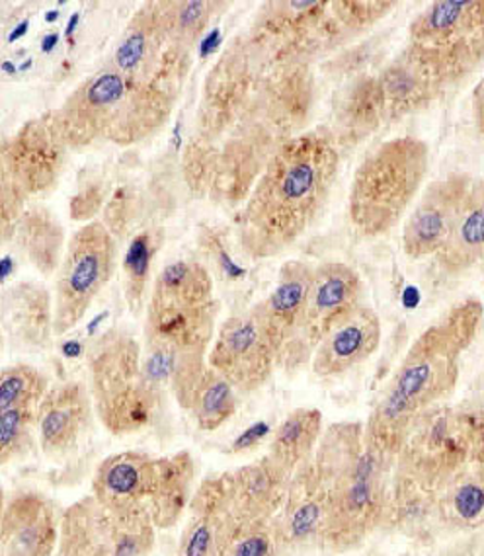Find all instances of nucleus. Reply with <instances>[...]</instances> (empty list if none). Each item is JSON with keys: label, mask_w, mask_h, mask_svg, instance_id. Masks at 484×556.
I'll use <instances>...</instances> for the list:
<instances>
[{"label": "nucleus", "mask_w": 484, "mask_h": 556, "mask_svg": "<svg viewBox=\"0 0 484 556\" xmlns=\"http://www.w3.org/2000/svg\"><path fill=\"white\" fill-rule=\"evenodd\" d=\"M58 34H49L48 38L43 39V51H51L58 46Z\"/></svg>", "instance_id": "58836bf2"}, {"label": "nucleus", "mask_w": 484, "mask_h": 556, "mask_svg": "<svg viewBox=\"0 0 484 556\" xmlns=\"http://www.w3.org/2000/svg\"><path fill=\"white\" fill-rule=\"evenodd\" d=\"M26 29H28V22H24V24H20L18 29H14L12 34H10V41H14V39H18L20 36H24L26 34Z\"/></svg>", "instance_id": "ea45409f"}, {"label": "nucleus", "mask_w": 484, "mask_h": 556, "mask_svg": "<svg viewBox=\"0 0 484 556\" xmlns=\"http://www.w3.org/2000/svg\"><path fill=\"white\" fill-rule=\"evenodd\" d=\"M430 147L415 135L378 144L359 163L348 195L352 227L366 239H378L407 217L424 190Z\"/></svg>", "instance_id": "20e7f679"}, {"label": "nucleus", "mask_w": 484, "mask_h": 556, "mask_svg": "<svg viewBox=\"0 0 484 556\" xmlns=\"http://www.w3.org/2000/svg\"><path fill=\"white\" fill-rule=\"evenodd\" d=\"M234 391L233 384L207 365L182 408L192 414L202 432H215L224 428L237 413Z\"/></svg>", "instance_id": "c85d7f7f"}, {"label": "nucleus", "mask_w": 484, "mask_h": 556, "mask_svg": "<svg viewBox=\"0 0 484 556\" xmlns=\"http://www.w3.org/2000/svg\"><path fill=\"white\" fill-rule=\"evenodd\" d=\"M116 556H147L155 545L156 526L151 518H110Z\"/></svg>", "instance_id": "f704fd0d"}, {"label": "nucleus", "mask_w": 484, "mask_h": 556, "mask_svg": "<svg viewBox=\"0 0 484 556\" xmlns=\"http://www.w3.org/2000/svg\"><path fill=\"white\" fill-rule=\"evenodd\" d=\"M270 433V426L268 424L258 422L251 426L249 430L237 438V442H233L234 453H242V451L254 450L258 443Z\"/></svg>", "instance_id": "e433bc0d"}, {"label": "nucleus", "mask_w": 484, "mask_h": 556, "mask_svg": "<svg viewBox=\"0 0 484 556\" xmlns=\"http://www.w3.org/2000/svg\"><path fill=\"white\" fill-rule=\"evenodd\" d=\"M2 320L20 340L31 345L48 344L49 334H55V305L48 289L36 281L14 283L2 293Z\"/></svg>", "instance_id": "393cba45"}, {"label": "nucleus", "mask_w": 484, "mask_h": 556, "mask_svg": "<svg viewBox=\"0 0 484 556\" xmlns=\"http://www.w3.org/2000/svg\"><path fill=\"white\" fill-rule=\"evenodd\" d=\"M271 547L270 519L244 518L229 506L217 556H271Z\"/></svg>", "instance_id": "7c9ffc66"}, {"label": "nucleus", "mask_w": 484, "mask_h": 556, "mask_svg": "<svg viewBox=\"0 0 484 556\" xmlns=\"http://www.w3.org/2000/svg\"><path fill=\"white\" fill-rule=\"evenodd\" d=\"M219 303L204 264L176 260L156 274L145 308V371L184 406L207 367Z\"/></svg>", "instance_id": "f03ea898"}, {"label": "nucleus", "mask_w": 484, "mask_h": 556, "mask_svg": "<svg viewBox=\"0 0 484 556\" xmlns=\"http://www.w3.org/2000/svg\"><path fill=\"white\" fill-rule=\"evenodd\" d=\"M389 122L385 97L378 75H358L334 98V125L330 137L340 147H354Z\"/></svg>", "instance_id": "6ab92c4d"}, {"label": "nucleus", "mask_w": 484, "mask_h": 556, "mask_svg": "<svg viewBox=\"0 0 484 556\" xmlns=\"http://www.w3.org/2000/svg\"><path fill=\"white\" fill-rule=\"evenodd\" d=\"M77 22L78 14H73V18H71V22H68L67 36H71V34L75 31V28H77Z\"/></svg>", "instance_id": "a19ab883"}, {"label": "nucleus", "mask_w": 484, "mask_h": 556, "mask_svg": "<svg viewBox=\"0 0 484 556\" xmlns=\"http://www.w3.org/2000/svg\"><path fill=\"white\" fill-rule=\"evenodd\" d=\"M166 22L178 46L194 48L195 41L204 36L205 29L215 16V12L225 4L209 0H190V2H163Z\"/></svg>", "instance_id": "473e14b6"}, {"label": "nucleus", "mask_w": 484, "mask_h": 556, "mask_svg": "<svg viewBox=\"0 0 484 556\" xmlns=\"http://www.w3.org/2000/svg\"><path fill=\"white\" fill-rule=\"evenodd\" d=\"M322 435V414L317 408H297L285 416L271 435L270 457L293 472L301 469Z\"/></svg>", "instance_id": "cd10ccee"}, {"label": "nucleus", "mask_w": 484, "mask_h": 556, "mask_svg": "<svg viewBox=\"0 0 484 556\" xmlns=\"http://www.w3.org/2000/svg\"><path fill=\"white\" fill-rule=\"evenodd\" d=\"M381 318L373 308L359 305L340 323L310 357L313 371L319 377H336L368 362L381 344Z\"/></svg>", "instance_id": "a211bd4d"}, {"label": "nucleus", "mask_w": 484, "mask_h": 556, "mask_svg": "<svg viewBox=\"0 0 484 556\" xmlns=\"http://www.w3.org/2000/svg\"><path fill=\"white\" fill-rule=\"evenodd\" d=\"M339 170L340 149L330 134L305 131L281 144L242 207V250L254 260L290 250L327 207Z\"/></svg>", "instance_id": "f257e3e1"}, {"label": "nucleus", "mask_w": 484, "mask_h": 556, "mask_svg": "<svg viewBox=\"0 0 484 556\" xmlns=\"http://www.w3.org/2000/svg\"><path fill=\"white\" fill-rule=\"evenodd\" d=\"M163 230L147 229L137 232L127 244L124 256V298L133 315H139L145 307L147 289L153 279L155 258L163 249Z\"/></svg>", "instance_id": "c756f323"}, {"label": "nucleus", "mask_w": 484, "mask_h": 556, "mask_svg": "<svg viewBox=\"0 0 484 556\" xmlns=\"http://www.w3.org/2000/svg\"><path fill=\"white\" fill-rule=\"evenodd\" d=\"M313 266L301 260H291L281 266L270 295L256 303L264 325L280 352V365L300 340L307 311Z\"/></svg>", "instance_id": "f3484780"}, {"label": "nucleus", "mask_w": 484, "mask_h": 556, "mask_svg": "<svg viewBox=\"0 0 484 556\" xmlns=\"http://www.w3.org/2000/svg\"><path fill=\"white\" fill-rule=\"evenodd\" d=\"M405 51L444 92L461 87L484 65V0H436L408 28Z\"/></svg>", "instance_id": "423d86ee"}, {"label": "nucleus", "mask_w": 484, "mask_h": 556, "mask_svg": "<svg viewBox=\"0 0 484 556\" xmlns=\"http://www.w3.org/2000/svg\"><path fill=\"white\" fill-rule=\"evenodd\" d=\"M117 244L102 223L90 222L73 232L55 281V336L77 327L98 295L114 278Z\"/></svg>", "instance_id": "0eeeda50"}, {"label": "nucleus", "mask_w": 484, "mask_h": 556, "mask_svg": "<svg viewBox=\"0 0 484 556\" xmlns=\"http://www.w3.org/2000/svg\"><path fill=\"white\" fill-rule=\"evenodd\" d=\"M131 80L116 68L102 71L75 88L63 106L49 112L68 149H82L110 135L122 115Z\"/></svg>", "instance_id": "f8f14e48"}, {"label": "nucleus", "mask_w": 484, "mask_h": 556, "mask_svg": "<svg viewBox=\"0 0 484 556\" xmlns=\"http://www.w3.org/2000/svg\"><path fill=\"white\" fill-rule=\"evenodd\" d=\"M207 365L242 393L266 384L276 365H280V352L258 305L225 320L209 348Z\"/></svg>", "instance_id": "1a4fd4ad"}, {"label": "nucleus", "mask_w": 484, "mask_h": 556, "mask_svg": "<svg viewBox=\"0 0 484 556\" xmlns=\"http://www.w3.org/2000/svg\"><path fill=\"white\" fill-rule=\"evenodd\" d=\"M436 262L447 276H463L476 266L484 269V180L475 178Z\"/></svg>", "instance_id": "4be33fe9"}, {"label": "nucleus", "mask_w": 484, "mask_h": 556, "mask_svg": "<svg viewBox=\"0 0 484 556\" xmlns=\"http://www.w3.org/2000/svg\"><path fill=\"white\" fill-rule=\"evenodd\" d=\"M94 401L82 383L49 389L38 408V440L48 455H67L87 438L94 420Z\"/></svg>", "instance_id": "2eb2a0df"}, {"label": "nucleus", "mask_w": 484, "mask_h": 556, "mask_svg": "<svg viewBox=\"0 0 484 556\" xmlns=\"http://www.w3.org/2000/svg\"><path fill=\"white\" fill-rule=\"evenodd\" d=\"M55 556H116L112 519L94 496L63 511Z\"/></svg>", "instance_id": "5701e85b"}, {"label": "nucleus", "mask_w": 484, "mask_h": 556, "mask_svg": "<svg viewBox=\"0 0 484 556\" xmlns=\"http://www.w3.org/2000/svg\"><path fill=\"white\" fill-rule=\"evenodd\" d=\"M397 2L389 0H339L330 2V12L344 29L373 28L378 22L389 16Z\"/></svg>", "instance_id": "c9c22d12"}, {"label": "nucleus", "mask_w": 484, "mask_h": 556, "mask_svg": "<svg viewBox=\"0 0 484 556\" xmlns=\"http://www.w3.org/2000/svg\"><path fill=\"white\" fill-rule=\"evenodd\" d=\"M188 509L190 518L182 529L176 556H217L219 535L229 509L224 477L202 484Z\"/></svg>", "instance_id": "b1692460"}, {"label": "nucleus", "mask_w": 484, "mask_h": 556, "mask_svg": "<svg viewBox=\"0 0 484 556\" xmlns=\"http://www.w3.org/2000/svg\"><path fill=\"white\" fill-rule=\"evenodd\" d=\"M378 80L385 97L389 122L426 112L446 94L436 78L417 59L410 58L405 49L381 68Z\"/></svg>", "instance_id": "412c9836"}, {"label": "nucleus", "mask_w": 484, "mask_h": 556, "mask_svg": "<svg viewBox=\"0 0 484 556\" xmlns=\"http://www.w3.org/2000/svg\"><path fill=\"white\" fill-rule=\"evenodd\" d=\"M14 240L41 276L58 274L65 256V230L46 207H29L22 215Z\"/></svg>", "instance_id": "a878e982"}, {"label": "nucleus", "mask_w": 484, "mask_h": 556, "mask_svg": "<svg viewBox=\"0 0 484 556\" xmlns=\"http://www.w3.org/2000/svg\"><path fill=\"white\" fill-rule=\"evenodd\" d=\"M161 463L139 451H124L98 465L92 496L110 518H151Z\"/></svg>", "instance_id": "4468645a"}, {"label": "nucleus", "mask_w": 484, "mask_h": 556, "mask_svg": "<svg viewBox=\"0 0 484 556\" xmlns=\"http://www.w3.org/2000/svg\"><path fill=\"white\" fill-rule=\"evenodd\" d=\"M290 475L270 455L227 472L224 480L229 506L244 518L271 519L288 496Z\"/></svg>", "instance_id": "aec40b11"}, {"label": "nucleus", "mask_w": 484, "mask_h": 556, "mask_svg": "<svg viewBox=\"0 0 484 556\" xmlns=\"http://www.w3.org/2000/svg\"><path fill=\"white\" fill-rule=\"evenodd\" d=\"M158 470V489L153 504V521L156 529L170 528L182 518L190 502L194 498L192 484L195 479V467L192 455L180 451L170 457H161Z\"/></svg>", "instance_id": "bb28decb"}, {"label": "nucleus", "mask_w": 484, "mask_h": 556, "mask_svg": "<svg viewBox=\"0 0 484 556\" xmlns=\"http://www.w3.org/2000/svg\"><path fill=\"white\" fill-rule=\"evenodd\" d=\"M114 65L117 73L136 85L165 92L180 85L190 67V49L173 39L163 2H147L127 22L114 53Z\"/></svg>", "instance_id": "6e6552de"}, {"label": "nucleus", "mask_w": 484, "mask_h": 556, "mask_svg": "<svg viewBox=\"0 0 484 556\" xmlns=\"http://www.w3.org/2000/svg\"><path fill=\"white\" fill-rule=\"evenodd\" d=\"M364 281L358 271L344 262H322L313 269L309 299L300 340L281 365L300 367L327 336L359 307Z\"/></svg>", "instance_id": "9b49d317"}, {"label": "nucleus", "mask_w": 484, "mask_h": 556, "mask_svg": "<svg viewBox=\"0 0 484 556\" xmlns=\"http://www.w3.org/2000/svg\"><path fill=\"white\" fill-rule=\"evenodd\" d=\"M49 393V381L46 375L28 364L9 365L0 375V413L12 408H34Z\"/></svg>", "instance_id": "2f4dec72"}, {"label": "nucleus", "mask_w": 484, "mask_h": 556, "mask_svg": "<svg viewBox=\"0 0 484 556\" xmlns=\"http://www.w3.org/2000/svg\"><path fill=\"white\" fill-rule=\"evenodd\" d=\"M68 147L51 114L20 125L0 144V178H7L26 198L49 193L58 186L67 164Z\"/></svg>", "instance_id": "9d476101"}, {"label": "nucleus", "mask_w": 484, "mask_h": 556, "mask_svg": "<svg viewBox=\"0 0 484 556\" xmlns=\"http://www.w3.org/2000/svg\"><path fill=\"white\" fill-rule=\"evenodd\" d=\"M471 110H473V124H475L476 134L484 139V78L476 85L475 92H473Z\"/></svg>", "instance_id": "4c0bfd02"}, {"label": "nucleus", "mask_w": 484, "mask_h": 556, "mask_svg": "<svg viewBox=\"0 0 484 556\" xmlns=\"http://www.w3.org/2000/svg\"><path fill=\"white\" fill-rule=\"evenodd\" d=\"M38 435V410L12 408L0 413V463L9 465L28 453Z\"/></svg>", "instance_id": "72a5a7b5"}, {"label": "nucleus", "mask_w": 484, "mask_h": 556, "mask_svg": "<svg viewBox=\"0 0 484 556\" xmlns=\"http://www.w3.org/2000/svg\"><path fill=\"white\" fill-rule=\"evenodd\" d=\"M61 518L38 492H18L4 502L2 556H55Z\"/></svg>", "instance_id": "dca6fc26"}, {"label": "nucleus", "mask_w": 484, "mask_h": 556, "mask_svg": "<svg viewBox=\"0 0 484 556\" xmlns=\"http://www.w3.org/2000/svg\"><path fill=\"white\" fill-rule=\"evenodd\" d=\"M475 178L463 170L444 174L424 186L403 225L400 244L408 258L434 256L451 235Z\"/></svg>", "instance_id": "ddd939ff"}, {"label": "nucleus", "mask_w": 484, "mask_h": 556, "mask_svg": "<svg viewBox=\"0 0 484 556\" xmlns=\"http://www.w3.org/2000/svg\"><path fill=\"white\" fill-rule=\"evenodd\" d=\"M90 394L107 432L137 433L161 414L165 391L145 371L143 348L133 336L112 328L88 350Z\"/></svg>", "instance_id": "39448f33"}, {"label": "nucleus", "mask_w": 484, "mask_h": 556, "mask_svg": "<svg viewBox=\"0 0 484 556\" xmlns=\"http://www.w3.org/2000/svg\"><path fill=\"white\" fill-rule=\"evenodd\" d=\"M481 299L467 298L444 311L410 345L364 432L366 445L397 453L410 426L456 389L461 357L483 325Z\"/></svg>", "instance_id": "7ed1b4c3"}]
</instances>
